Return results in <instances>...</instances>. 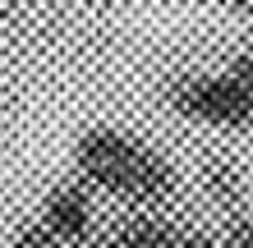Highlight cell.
Segmentation results:
<instances>
[{
  "mask_svg": "<svg viewBox=\"0 0 253 248\" xmlns=\"http://www.w3.org/2000/svg\"><path fill=\"white\" fill-rule=\"evenodd\" d=\"M42 230L60 244V248H87L97 235V202H92V188L83 179H69V184H55L46 198H42V212H37Z\"/></svg>",
  "mask_w": 253,
  "mask_h": 248,
  "instance_id": "cell-3",
  "label": "cell"
},
{
  "mask_svg": "<svg viewBox=\"0 0 253 248\" xmlns=\"http://www.w3.org/2000/svg\"><path fill=\"white\" fill-rule=\"evenodd\" d=\"M230 74L244 83V92H249V106H253V51H244V55H235V65H230Z\"/></svg>",
  "mask_w": 253,
  "mask_h": 248,
  "instance_id": "cell-8",
  "label": "cell"
},
{
  "mask_svg": "<svg viewBox=\"0 0 253 248\" xmlns=\"http://www.w3.org/2000/svg\"><path fill=\"white\" fill-rule=\"evenodd\" d=\"M9 248H60L46 230H42V221H28L23 230H14V244Z\"/></svg>",
  "mask_w": 253,
  "mask_h": 248,
  "instance_id": "cell-7",
  "label": "cell"
},
{
  "mask_svg": "<svg viewBox=\"0 0 253 248\" xmlns=\"http://www.w3.org/2000/svg\"><path fill=\"white\" fill-rule=\"evenodd\" d=\"M203 188H207V198H212L221 212L244 207V175H240L235 161H226V156H203Z\"/></svg>",
  "mask_w": 253,
  "mask_h": 248,
  "instance_id": "cell-5",
  "label": "cell"
},
{
  "mask_svg": "<svg viewBox=\"0 0 253 248\" xmlns=\"http://www.w3.org/2000/svg\"><path fill=\"white\" fill-rule=\"evenodd\" d=\"M74 170L87 188L129 202L133 212L166 207L180 188V170L170 156H161L152 142L133 138L125 129H87L74 142Z\"/></svg>",
  "mask_w": 253,
  "mask_h": 248,
  "instance_id": "cell-1",
  "label": "cell"
},
{
  "mask_svg": "<svg viewBox=\"0 0 253 248\" xmlns=\"http://www.w3.org/2000/svg\"><path fill=\"white\" fill-rule=\"evenodd\" d=\"M170 106L193 124H212V129H244L253 124V106L244 83L230 74H193L170 87Z\"/></svg>",
  "mask_w": 253,
  "mask_h": 248,
  "instance_id": "cell-2",
  "label": "cell"
},
{
  "mask_svg": "<svg viewBox=\"0 0 253 248\" xmlns=\"http://www.w3.org/2000/svg\"><path fill=\"white\" fill-rule=\"evenodd\" d=\"M175 239H180V225H170L161 212H129L87 248H175Z\"/></svg>",
  "mask_w": 253,
  "mask_h": 248,
  "instance_id": "cell-4",
  "label": "cell"
},
{
  "mask_svg": "<svg viewBox=\"0 0 253 248\" xmlns=\"http://www.w3.org/2000/svg\"><path fill=\"white\" fill-rule=\"evenodd\" d=\"M226 5H235V9H253V0H226Z\"/></svg>",
  "mask_w": 253,
  "mask_h": 248,
  "instance_id": "cell-9",
  "label": "cell"
},
{
  "mask_svg": "<svg viewBox=\"0 0 253 248\" xmlns=\"http://www.w3.org/2000/svg\"><path fill=\"white\" fill-rule=\"evenodd\" d=\"M216 248H253V216H249V207L221 212V235H216Z\"/></svg>",
  "mask_w": 253,
  "mask_h": 248,
  "instance_id": "cell-6",
  "label": "cell"
}]
</instances>
